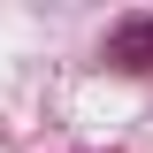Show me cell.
I'll list each match as a JSON object with an SVG mask.
<instances>
[{"instance_id": "cell-1", "label": "cell", "mask_w": 153, "mask_h": 153, "mask_svg": "<svg viewBox=\"0 0 153 153\" xmlns=\"http://www.w3.org/2000/svg\"><path fill=\"white\" fill-rule=\"evenodd\" d=\"M107 61H123V69H153V16H130L123 31L107 38Z\"/></svg>"}]
</instances>
